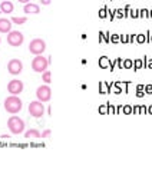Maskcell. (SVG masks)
<instances>
[{"label":"cell","mask_w":152,"mask_h":172,"mask_svg":"<svg viewBox=\"0 0 152 172\" xmlns=\"http://www.w3.org/2000/svg\"><path fill=\"white\" fill-rule=\"evenodd\" d=\"M22 108H23V102H22V99L17 95H12V96H9V98L4 99V109L9 113L14 115V113L20 112Z\"/></svg>","instance_id":"cell-1"},{"label":"cell","mask_w":152,"mask_h":172,"mask_svg":"<svg viewBox=\"0 0 152 172\" xmlns=\"http://www.w3.org/2000/svg\"><path fill=\"white\" fill-rule=\"evenodd\" d=\"M7 126H9V129H10L12 133L19 135V133H22V132L25 130V122H23V119H20L19 116L13 115V116L9 118V121H7Z\"/></svg>","instance_id":"cell-2"},{"label":"cell","mask_w":152,"mask_h":172,"mask_svg":"<svg viewBox=\"0 0 152 172\" xmlns=\"http://www.w3.org/2000/svg\"><path fill=\"white\" fill-rule=\"evenodd\" d=\"M47 65H49V60L46 57H43L42 55H38L33 60H32V69L36 72V73H43L46 69H47Z\"/></svg>","instance_id":"cell-3"},{"label":"cell","mask_w":152,"mask_h":172,"mask_svg":"<svg viewBox=\"0 0 152 172\" xmlns=\"http://www.w3.org/2000/svg\"><path fill=\"white\" fill-rule=\"evenodd\" d=\"M23 40H25V36H23V33L19 32V30H12V32H9V35H7V43H9L10 46H13V47L20 46V44L23 43Z\"/></svg>","instance_id":"cell-4"},{"label":"cell","mask_w":152,"mask_h":172,"mask_svg":"<svg viewBox=\"0 0 152 172\" xmlns=\"http://www.w3.org/2000/svg\"><path fill=\"white\" fill-rule=\"evenodd\" d=\"M46 50V42L42 39H33L32 42L29 43V52L33 55H42Z\"/></svg>","instance_id":"cell-5"},{"label":"cell","mask_w":152,"mask_h":172,"mask_svg":"<svg viewBox=\"0 0 152 172\" xmlns=\"http://www.w3.org/2000/svg\"><path fill=\"white\" fill-rule=\"evenodd\" d=\"M36 96L40 102H49L52 98V89L47 85H42L36 89Z\"/></svg>","instance_id":"cell-6"},{"label":"cell","mask_w":152,"mask_h":172,"mask_svg":"<svg viewBox=\"0 0 152 172\" xmlns=\"http://www.w3.org/2000/svg\"><path fill=\"white\" fill-rule=\"evenodd\" d=\"M29 113L35 118H40L45 113V106L40 100H33L29 103Z\"/></svg>","instance_id":"cell-7"},{"label":"cell","mask_w":152,"mask_h":172,"mask_svg":"<svg viewBox=\"0 0 152 172\" xmlns=\"http://www.w3.org/2000/svg\"><path fill=\"white\" fill-rule=\"evenodd\" d=\"M7 70H9L10 75H20L22 70H23V63L19 59H12L7 63Z\"/></svg>","instance_id":"cell-8"},{"label":"cell","mask_w":152,"mask_h":172,"mask_svg":"<svg viewBox=\"0 0 152 172\" xmlns=\"http://www.w3.org/2000/svg\"><path fill=\"white\" fill-rule=\"evenodd\" d=\"M23 82L22 81H19V79H13V81H10L9 82V85H7V90L12 93V95H20L22 92H23Z\"/></svg>","instance_id":"cell-9"},{"label":"cell","mask_w":152,"mask_h":172,"mask_svg":"<svg viewBox=\"0 0 152 172\" xmlns=\"http://www.w3.org/2000/svg\"><path fill=\"white\" fill-rule=\"evenodd\" d=\"M23 12L27 14H30V13L38 14V13H40V7H39V4H35V3H26L23 7Z\"/></svg>","instance_id":"cell-10"},{"label":"cell","mask_w":152,"mask_h":172,"mask_svg":"<svg viewBox=\"0 0 152 172\" xmlns=\"http://www.w3.org/2000/svg\"><path fill=\"white\" fill-rule=\"evenodd\" d=\"M9 32H12V23L9 19L1 17L0 19V33H9Z\"/></svg>","instance_id":"cell-11"},{"label":"cell","mask_w":152,"mask_h":172,"mask_svg":"<svg viewBox=\"0 0 152 172\" xmlns=\"http://www.w3.org/2000/svg\"><path fill=\"white\" fill-rule=\"evenodd\" d=\"M13 9H14V6H13V3L12 1H9V0H6V1H1V4H0V10H1V13H13Z\"/></svg>","instance_id":"cell-12"},{"label":"cell","mask_w":152,"mask_h":172,"mask_svg":"<svg viewBox=\"0 0 152 172\" xmlns=\"http://www.w3.org/2000/svg\"><path fill=\"white\" fill-rule=\"evenodd\" d=\"M25 138L26 139H39V138H42V133L38 129H30V130H27L25 133Z\"/></svg>","instance_id":"cell-13"},{"label":"cell","mask_w":152,"mask_h":172,"mask_svg":"<svg viewBox=\"0 0 152 172\" xmlns=\"http://www.w3.org/2000/svg\"><path fill=\"white\" fill-rule=\"evenodd\" d=\"M111 60H109V57L108 56H102L101 59H99V66L102 68V69H106V68H111Z\"/></svg>","instance_id":"cell-14"},{"label":"cell","mask_w":152,"mask_h":172,"mask_svg":"<svg viewBox=\"0 0 152 172\" xmlns=\"http://www.w3.org/2000/svg\"><path fill=\"white\" fill-rule=\"evenodd\" d=\"M12 22L16 25H25L27 22V19L26 17H12Z\"/></svg>","instance_id":"cell-15"},{"label":"cell","mask_w":152,"mask_h":172,"mask_svg":"<svg viewBox=\"0 0 152 172\" xmlns=\"http://www.w3.org/2000/svg\"><path fill=\"white\" fill-rule=\"evenodd\" d=\"M142 66H145V65H144V60H142V59H136V60L134 62V69H135V70L141 69Z\"/></svg>","instance_id":"cell-16"},{"label":"cell","mask_w":152,"mask_h":172,"mask_svg":"<svg viewBox=\"0 0 152 172\" xmlns=\"http://www.w3.org/2000/svg\"><path fill=\"white\" fill-rule=\"evenodd\" d=\"M50 79H52L50 72H49V70H45V72H43V81H45V83H50V82H52Z\"/></svg>","instance_id":"cell-17"},{"label":"cell","mask_w":152,"mask_h":172,"mask_svg":"<svg viewBox=\"0 0 152 172\" xmlns=\"http://www.w3.org/2000/svg\"><path fill=\"white\" fill-rule=\"evenodd\" d=\"M99 35H101V40H105L106 43H111V38H109V33L108 32H102Z\"/></svg>","instance_id":"cell-18"},{"label":"cell","mask_w":152,"mask_h":172,"mask_svg":"<svg viewBox=\"0 0 152 172\" xmlns=\"http://www.w3.org/2000/svg\"><path fill=\"white\" fill-rule=\"evenodd\" d=\"M108 16V7H102L101 10H99V17L101 19H105Z\"/></svg>","instance_id":"cell-19"},{"label":"cell","mask_w":152,"mask_h":172,"mask_svg":"<svg viewBox=\"0 0 152 172\" xmlns=\"http://www.w3.org/2000/svg\"><path fill=\"white\" fill-rule=\"evenodd\" d=\"M134 66V62L131 60V59H126L123 63H122V68H125V69H129V68H132Z\"/></svg>","instance_id":"cell-20"},{"label":"cell","mask_w":152,"mask_h":172,"mask_svg":"<svg viewBox=\"0 0 152 172\" xmlns=\"http://www.w3.org/2000/svg\"><path fill=\"white\" fill-rule=\"evenodd\" d=\"M135 39H136V42L138 43H144L145 42V35H136Z\"/></svg>","instance_id":"cell-21"},{"label":"cell","mask_w":152,"mask_h":172,"mask_svg":"<svg viewBox=\"0 0 152 172\" xmlns=\"http://www.w3.org/2000/svg\"><path fill=\"white\" fill-rule=\"evenodd\" d=\"M115 14H116V17H125V13H123V10H122V9L115 10Z\"/></svg>","instance_id":"cell-22"},{"label":"cell","mask_w":152,"mask_h":172,"mask_svg":"<svg viewBox=\"0 0 152 172\" xmlns=\"http://www.w3.org/2000/svg\"><path fill=\"white\" fill-rule=\"evenodd\" d=\"M147 16H149V13H148V10H147V9L139 10V17H147Z\"/></svg>","instance_id":"cell-23"},{"label":"cell","mask_w":152,"mask_h":172,"mask_svg":"<svg viewBox=\"0 0 152 172\" xmlns=\"http://www.w3.org/2000/svg\"><path fill=\"white\" fill-rule=\"evenodd\" d=\"M119 40H121V36L119 35H112L111 36V42L112 43H116V42H119Z\"/></svg>","instance_id":"cell-24"},{"label":"cell","mask_w":152,"mask_h":172,"mask_svg":"<svg viewBox=\"0 0 152 172\" xmlns=\"http://www.w3.org/2000/svg\"><path fill=\"white\" fill-rule=\"evenodd\" d=\"M129 16L131 17H139V10H131Z\"/></svg>","instance_id":"cell-25"},{"label":"cell","mask_w":152,"mask_h":172,"mask_svg":"<svg viewBox=\"0 0 152 172\" xmlns=\"http://www.w3.org/2000/svg\"><path fill=\"white\" fill-rule=\"evenodd\" d=\"M123 112H125V113H131V112H132V106H131V105L123 106Z\"/></svg>","instance_id":"cell-26"},{"label":"cell","mask_w":152,"mask_h":172,"mask_svg":"<svg viewBox=\"0 0 152 172\" xmlns=\"http://www.w3.org/2000/svg\"><path fill=\"white\" fill-rule=\"evenodd\" d=\"M106 111H108V103H106V105H102V106L99 108V112H102V113H105Z\"/></svg>","instance_id":"cell-27"},{"label":"cell","mask_w":152,"mask_h":172,"mask_svg":"<svg viewBox=\"0 0 152 172\" xmlns=\"http://www.w3.org/2000/svg\"><path fill=\"white\" fill-rule=\"evenodd\" d=\"M121 42H129V36L128 35H122L121 36Z\"/></svg>","instance_id":"cell-28"},{"label":"cell","mask_w":152,"mask_h":172,"mask_svg":"<svg viewBox=\"0 0 152 172\" xmlns=\"http://www.w3.org/2000/svg\"><path fill=\"white\" fill-rule=\"evenodd\" d=\"M145 90H147L148 95H152V85H147L145 86Z\"/></svg>","instance_id":"cell-29"},{"label":"cell","mask_w":152,"mask_h":172,"mask_svg":"<svg viewBox=\"0 0 152 172\" xmlns=\"http://www.w3.org/2000/svg\"><path fill=\"white\" fill-rule=\"evenodd\" d=\"M49 135H50V129H46V130L42 133V138H47Z\"/></svg>","instance_id":"cell-30"},{"label":"cell","mask_w":152,"mask_h":172,"mask_svg":"<svg viewBox=\"0 0 152 172\" xmlns=\"http://www.w3.org/2000/svg\"><path fill=\"white\" fill-rule=\"evenodd\" d=\"M50 1H52V0H40V3H42V4H45V6L50 4Z\"/></svg>","instance_id":"cell-31"},{"label":"cell","mask_w":152,"mask_h":172,"mask_svg":"<svg viewBox=\"0 0 152 172\" xmlns=\"http://www.w3.org/2000/svg\"><path fill=\"white\" fill-rule=\"evenodd\" d=\"M116 65H118V66L122 69V60H121V59H118V60H116Z\"/></svg>","instance_id":"cell-32"},{"label":"cell","mask_w":152,"mask_h":172,"mask_svg":"<svg viewBox=\"0 0 152 172\" xmlns=\"http://www.w3.org/2000/svg\"><path fill=\"white\" fill-rule=\"evenodd\" d=\"M136 96H138V98H142V96H144V92H142V90H138Z\"/></svg>","instance_id":"cell-33"},{"label":"cell","mask_w":152,"mask_h":172,"mask_svg":"<svg viewBox=\"0 0 152 172\" xmlns=\"http://www.w3.org/2000/svg\"><path fill=\"white\" fill-rule=\"evenodd\" d=\"M136 89H138V90H144V89H145V86H144V85H138V86H136Z\"/></svg>","instance_id":"cell-34"},{"label":"cell","mask_w":152,"mask_h":172,"mask_svg":"<svg viewBox=\"0 0 152 172\" xmlns=\"http://www.w3.org/2000/svg\"><path fill=\"white\" fill-rule=\"evenodd\" d=\"M0 138H1V139H7V138H10V136H9V135H1Z\"/></svg>","instance_id":"cell-35"},{"label":"cell","mask_w":152,"mask_h":172,"mask_svg":"<svg viewBox=\"0 0 152 172\" xmlns=\"http://www.w3.org/2000/svg\"><path fill=\"white\" fill-rule=\"evenodd\" d=\"M19 1H20V3H23V4H26V3H29L30 0H19Z\"/></svg>","instance_id":"cell-36"},{"label":"cell","mask_w":152,"mask_h":172,"mask_svg":"<svg viewBox=\"0 0 152 172\" xmlns=\"http://www.w3.org/2000/svg\"><path fill=\"white\" fill-rule=\"evenodd\" d=\"M148 66H149V68H151V69H152V59H151V60H149V62H148Z\"/></svg>","instance_id":"cell-37"},{"label":"cell","mask_w":152,"mask_h":172,"mask_svg":"<svg viewBox=\"0 0 152 172\" xmlns=\"http://www.w3.org/2000/svg\"><path fill=\"white\" fill-rule=\"evenodd\" d=\"M147 111H148V112H149V113H152V106H149V108H148V109H147Z\"/></svg>","instance_id":"cell-38"},{"label":"cell","mask_w":152,"mask_h":172,"mask_svg":"<svg viewBox=\"0 0 152 172\" xmlns=\"http://www.w3.org/2000/svg\"><path fill=\"white\" fill-rule=\"evenodd\" d=\"M149 17H152V10H151V13H149Z\"/></svg>","instance_id":"cell-39"},{"label":"cell","mask_w":152,"mask_h":172,"mask_svg":"<svg viewBox=\"0 0 152 172\" xmlns=\"http://www.w3.org/2000/svg\"><path fill=\"white\" fill-rule=\"evenodd\" d=\"M149 42H152V35H151V38H149Z\"/></svg>","instance_id":"cell-40"},{"label":"cell","mask_w":152,"mask_h":172,"mask_svg":"<svg viewBox=\"0 0 152 172\" xmlns=\"http://www.w3.org/2000/svg\"><path fill=\"white\" fill-rule=\"evenodd\" d=\"M1 1H6V0H1Z\"/></svg>","instance_id":"cell-41"},{"label":"cell","mask_w":152,"mask_h":172,"mask_svg":"<svg viewBox=\"0 0 152 172\" xmlns=\"http://www.w3.org/2000/svg\"><path fill=\"white\" fill-rule=\"evenodd\" d=\"M0 13H1V10H0Z\"/></svg>","instance_id":"cell-42"},{"label":"cell","mask_w":152,"mask_h":172,"mask_svg":"<svg viewBox=\"0 0 152 172\" xmlns=\"http://www.w3.org/2000/svg\"><path fill=\"white\" fill-rule=\"evenodd\" d=\"M0 42H1V39H0Z\"/></svg>","instance_id":"cell-43"}]
</instances>
